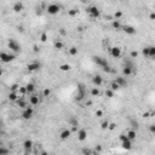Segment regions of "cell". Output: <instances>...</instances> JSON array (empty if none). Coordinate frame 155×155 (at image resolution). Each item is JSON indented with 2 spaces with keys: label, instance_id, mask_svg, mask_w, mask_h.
Returning <instances> with one entry per match:
<instances>
[{
  "label": "cell",
  "instance_id": "32",
  "mask_svg": "<svg viewBox=\"0 0 155 155\" xmlns=\"http://www.w3.org/2000/svg\"><path fill=\"white\" fill-rule=\"evenodd\" d=\"M100 90H98V89H97V87H93V89H92L91 90V95L92 96H100Z\"/></svg>",
  "mask_w": 155,
  "mask_h": 155
},
{
  "label": "cell",
  "instance_id": "3",
  "mask_svg": "<svg viewBox=\"0 0 155 155\" xmlns=\"http://www.w3.org/2000/svg\"><path fill=\"white\" fill-rule=\"evenodd\" d=\"M16 58V55L15 53H6V52H1L0 53V59H1V62H4V63H9L11 61H13Z\"/></svg>",
  "mask_w": 155,
  "mask_h": 155
},
{
  "label": "cell",
  "instance_id": "8",
  "mask_svg": "<svg viewBox=\"0 0 155 155\" xmlns=\"http://www.w3.org/2000/svg\"><path fill=\"white\" fill-rule=\"evenodd\" d=\"M33 116V109L32 108H26V109L23 110V113H22V118L24 119V120H29V119H32Z\"/></svg>",
  "mask_w": 155,
  "mask_h": 155
},
{
  "label": "cell",
  "instance_id": "40",
  "mask_svg": "<svg viewBox=\"0 0 155 155\" xmlns=\"http://www.w3.org/2000/svg\"><path fill=\"white\" fill-rule=\"evenodd\" d=\"M114 16H115V18H120V17L122 16V12H121V11H118V12H115Z\"/></svg>",
  "mask_w": 155,
  "mask_h": 155
},
{
  "label": "cell",
  "instance_id": "9",
  "mask_svg": "<svg viewBox=\"0 0 155 155\" xmlns=\"http://www.w3.org/2000/svg\"><path fill=\"white\" fill-rule=\"evenodd\" d=\"M40 67H41V64L39 63V62H32V63H29L27 65L28 70L29 72H35V70H39L40 69Z\"/></svg>",
  "mask_w": 155,
  "mask_h": 155
},
{
  "label": "cell",
  "instance_id": "31",
  "mask_svg": "<svg viewBox=\"0 0 155 155\" xmlns=\"http://www.w3.org/2000/svg\"><path fill=\"white\" fill-rule=\"evenodd\" d=\"M59 69H61V70H63V72H67V70H69V69H70V65H69V64H62V65L59 67Z\"/></svg>",
  "mask_w": 155,
  "mask_h": 155
},
{
  "label": "cell",
  "instance_id": "16",
  "mask_svg": "<svg viewBox=\"0 0 155 155\" xmlns=\"http://www.w3.org/2000/svg\"><path fill=\"white\" fill-rule=\"evenodd\" d=\"M126 136H127V138L130 141H135L137 137L136 130H130V131H127V132H126Z\"/></svg>",
  "mask_w": 155,
  "mask_h": 155
},
{
  "label": "cell",
  "instance_id": "28",
  "mask_svg": "<svg viewBox=\"0 0 155 155\" xmlns=\"http://www.w3.org/2000/svg\"><path fill=\"white\" fill-rule=\"evenodd\" d=\"M110 89H111L113 91H116V90H119V89H120V86H119V85L115 81H113V82H111V85H110Z\"/></svg>",
  "mask_w": 155,
  "mask_h": 155
},
{
  "label": "cell",
  "instance_id": "45",
  "mask_svg": "<svg viewBox=\"0 0 155 155\" xmlns=\"http://www.w3.org/2000/svg\"><path fill=\"white\" fill-rule=\"evenodd\" d=\"M149 18H150V19H155V12H152V13L149 15Z\"/></svg>",
  "mask_w": 155,
  "mask_h": 155
},
{
  "label": "cell",
  "instance_id": "27",
  "mask_svg": "<svg viewBox=\"0 0 155 155\" xmlns=\"http://www.w3.org/2000/svg\"><path fill=\"white\" fill-rule=\"evenodd\" d=\"M9 98L11 101H17V100H18V97H17V93H16V92H10Z\"/></svg>",
  "mask_w": 155,
  "mask_h": 155
},
{
  "label": "cell",
  "instance_id": "6",
  "mask_svg": "<svg viewBox=\"0 0 155 155\" xmlns=\"http://www.w3.org/2000/svg\"><path fill=\"white\" fill-rule=\"evenodd\" d=\"M126 34H128V35H133V34H136V28L132 27V26H128V24H125V26H122V28H121Z\"/></svg>",
  "mask_w": 155,
  "mask_h": 155
},
{
  "label": "cell",
  "instance_id": "18",
  "mask_svg": "<svg viewBox=\"0 0 155 155\" xmlns=\"http://www.w3.org/2000/svg\"><path fill=\"white\" fill-rule=\"evenodd\" d=\"M32 147H33V142H32V141H29V139L24 141V143H23V148H24V150H26L27 153L32 149Z\"/></svg>",
  "mask_w": 155,
  "mask_h": 155
},
{
  "label": "cell",
  "instance_id": "35",
  "mask_svg": "<svg viewBox=\"0 0 155 155\" xmlns=\"http://www.w3.org/2000/svg\"><path fill=\"white\" fill-rule=\"evenodd\" d=\"M55 47L57 49V50H61V49L63 47V44H62L61 41H57V43L55 44Z\"/></svg>",
  "mask_w": 155,
  "mask_h": 155
},
{
  "label": "cell",
  "instance_id": "37",
  "mask_svg": "<svg viewBox=\"0 0 155 155\" xmlns=\"http://www.w3.org/2000/svg\"><path fill=\"white\" fill-rule=\"evenodd\" d=\"M108 127H109V122H108V121H104V122L102 124V128L105 130V128H108Z\"/></svg>",
  "mask_w": 155,
  "mask_h": 155
},
{
  "label": "cell",
  "instance_id": "26",
  "mask_svg": "<svg viewBox=\"0 0 155 155\" xmlns=\"http://www.w3.org/2000/svg\"><path fill=\"white\" fill-rule=\"evenodd\" d=\"M10 153V150L5 147H0V155H7Z\"/></svg>",
  "mask_w": 155,
  "mask_h": 155
},
{
  "label": "cell",
  "instance_id": "46",
  "mask_svg": "<svg viewBox=\"0 0 155 155\" xmlns=\"http://www.w3.org/2000/svg\"><path fill=\"white\" fill-rule=\"evenodd\" d=\"M102 150V147L98 146V147H96V152H101Z\"/></svg>",
  "mask_w": 155,
  "mask_h": 155
},
{
  "label": "cell",
  "instance_id": "30",
  "mask_svg": "<svg viewBox=\"0 0 155 155\" xmlns=\"http://www.w3.org/2000/svg\"><path fill=\"white\" fill-rule=\"evenodd\" d=\"M105 96H107V97H109V98H111V97L114 96V91H113L111 89H108V90H105Z\"/></svg>",
  "mask_w": 155,
  "mask_h": 155
},
{
  "label": "cell",
  "instance_id": "2",
  "mask_svg": "<svg viewBox=\"0 0 155 155\" xmlns=\"http://www.w3.org/2000/svg\"><path fill=\"white\" fill-rule=\"evenodd\" d=\"M7 46H9L10 50L13 51L15 53H18V52H21V50H22V49H21V45H19L15 39H10L9 41H7Z\"/></svg>",
  "mask_w": 155,
  "mask_h": 155
},
{
  "label": "cell",
  "instance_id": "48",
  "mask_svg": "<svg viewBox=\"0 0 155 155\" xmlns=\"http://www.w3.org/2000/svg\"><path fill=\"white\" fill-rule=\"evenodd\" d=\"M41 155H49V154H47L46 152H43V153H41Z\"/></svg>",
  "mask_w": 155,
  "mask_h": 155
},
{
  "label": "cell",
  "instance_id": "19",
  "mask_svg": "<svg viewBox=\"0 0 155 155\" xmlns=\"http://www.w3.org/2000/svg\"><path fill=\"white\" fill-rule=\"evenodd\" d=\"M69 136H70V131H69V130H63V131L59 133L61 139H67V138H68Z\"/></svg>",
  "mask_w": 155,
  "mask_h": 155
},
{
  "label": "cell",
  "instance_id": "34",
  "mask_svg": "<svg viewBox=\"0 0 155 155\" xmlns=\"http://www.w3.org/2000/svg\"><path fill=\"white\" fill-rule=\"evenodd\" d=\"M82 154L84 155H92V150L91 149H87V148H84V149H82Z\"/></svg>",
  "mask_w": 155,
  "mask_h": 155
},
{
  "label": "cell",
  "instance_id": "12",
  "mask_svg": "<svg viewBox=\"0 0 155 155\" xmlns=\"http://www.w3.org/2000/svg\"><path fill=\"white\" fill-rule=\"evenodd\" d=\"M92 84L98 87V86H101V85L103 84V78H102L101 75H95V76L92 78Z\"/></svg>",
  "mask_w": 155,
  "mask_h": 155
},
{
  "label": "cell",
  "instance_id": "21",
  "mask_svg": "<svg viewBox=\"0 0 155 155\" xmlns=\"http://www.w3.org/2000/svg\"><path fill=\"white\" fill-rule=\"evenodd\" d=\"M26 90H27V93H33L34 90H35V86H34V84H27V86H26Z\"/></svg>",
  "mask_w": 155,
  "mask_h": 155
},
{
  "label": "cell",
  "instance_id": "1",
  "mask_svg": "<svg viewBox=\"0 0 155 155\" xmlns=\"http://www.w3.org/2000/svg\"><path fill=\"white\" fill-rule=\"evenodd\" d=\"M93 62H95L96 64H98V65H100L104 72H108V73L111 72L110 65H109V63L107 62V59H105V58H102V57H100V56H95V57H93Z\"/></svg>",
  "mask_w": 155,
  "mask_h": 155
},
{
  "label": "cell",
  "instance_id": "4",
  "mask_svg": "<svg viewBox=\"0 0 155 155\" xmlns=\"http://www.w3.org/2000/svg\"><path fill=\"white\" fill-rule=\"evenodd\" d=\"M61 10V6L58 4H50L47 7H46V11L50 13V15H57Z\"/></svg>",
  "mask_w": 155,
  "mask_h": 155
},
{
  "label": "cell",
  "instance_id": "24",
  "mask_svg": "<svg viewBox=\"0 0 155 155\" xmlns=\"http://www.w3.org/2000/svg\"><path fill=\"white\" fill-rule=\"evenodd\" d=\"M130 121H131V125H132V130H138V127H139V124H138V121H137V120H135V119H131Z\"/></svg>",
  "mask_w": 155,
  "mask_h": 155
},
{
  "label": "cell",
  "instance_id": "11",
  "mask_svg": "<svg viewBox=\"0 0 155 155\" xmlns=\"http://www.w3.org/2000/svg\"><path fill=\"white\" fill-rule=\"evenodd\" d=\"M115 82L118 84L120 87L127 86V80H126V78H124V76H118V78L115 79Z\"/></svg>",
  "mask_w": 155,
  "mask_h": 155
},
{
  "label": "cell",
  "instance_id": "44",
  "mask_svg": "<svg viewBox=\"0 0 155 155\" xmlns=\"http://www.w3.org/2000/svg\"><path fill=\"white\" fill-rule=\"evenodd\" d=\"M96 115H97V116H102V115H103V111H102V110H97V111H96Z\"/></svg>",
  "mask_w": 155,
  "mask_h": 155
},
{
  "label": "cell",
  "instance_id": "22",
  "mask_svg": "<svg viewBox=\"0 0 155 155\" xmlns=\"http://www.w3.org/2000/svg\"><path fill=\"white\" fill-rule=\"evenodd\" d=\"M13 10H15L16 12L22 11V10H23V4H22V2H16V4L13 5Z\"/></svg>",
  "mask_w": 155,
  "mask_h": 155
},
{
  "label": "cell",
  "instance_id": "39",
  "mask_svg": "<svg viewBox=\"0 0 155 155\" xmlns=\"http://www.w3.org/2000/svg\"><path fill=\"white\" fill-rule=\"evenodd\" d=\"M138 56V52L137 51H131V58H136Z\"/></svg>",
  "mask_w": 155,
  "mask_h": 155
},
{
  "label": "cell",
  "instance_id": "7",
  "mask_svg": "<svg viewBox=\"0 0 155 155\" xmlns=\"http://www.w3.org/2000/svg\"><path fill=\"white\" fill-rule=\"evenodd\" d=\"M110 55L113 56L114 58H120L121 57V49L115 46V47H111L110 49Z\"/></svg>",
  "mask_w": 155,
  "mask_h": 155
},
{
  "label": "cell",
  "instance_id": "17",
  "mask_svg": "<svg viewBox=\"0 0 155 155\" xmlns=\"http://www.w3.org/2000/svg\"><path fill=\"white\" fill-rule=\"evenodd\" d=\"M68 122H69V125H72L74 128H76V126L79 125V121H78V119L75 118V116H70V118L68 119Z\"/></svg>",
  "mask_w": 155,
  "mask_h": 155
},
{
  "label": "cell",
  "instance_id": "42",
  "mask_svg": "<svg viewBox=\"0 0 155 155\" xmlns=\"http://www.w3.org/2000/svg\"><path fill=\"white\" fill-rule=\"evenodd\" d=\"M46 38H47L46 33H43V34H41V38H40V39H41V41H46Z\"/></svg>",
  "mask_w": 155,
  "mask_h": 155
},
{
  "label": "cell",
  "instance_id": "43",
  "mask_svg": "<svg viewBox=\"0 0 155 155\" xmlns=\"http://www.w3.org/2000/svg\"><path fill=\"white\" fill-rule=\"evenodd\" d=\"M50 93H51V91H50V90H47V89H46V90H44V96H45V97H47Z\"/></svg>",
  "mask_w": 155,
  "mask_h": 155
},
{
  "label": "cell",
  "instance_id": "38",
  "mask_svg": "<svg viewBox=\"0 0 155 155\" xmlns=\"http://www.w3.org/2000/svg\"><path fill=\"white\" fill-rule=\"evenodd\" d=\"M149 131H150L153 135H155V125H150V126H149Z\"/></svg>",
  "mask_w": 155,
  "mask_h": 155
},
{
  "label": "cell",
  "instance_id": "23",
  "mask_svg": "<svg viewBox=\"0 0 155 155\" xmlns=\"http://www.w3.org/2000/svg\"><path fill=\"white\" fill-rule=\"evenodd\" d=\"M149 58H155V46H149Z\"/></svg>",
  "mask_w": 155,
  "mask_h": 155
},
{
  "label": "cell",
  "instance_id": "36",
  "mask_svg": "<svg viewBox=\"0 0 155 155\" xmlns=\"http://www.w3.org/2000/svg\"><path fill=\"white\" fill-rule=\"evenodd\" d=\"M119 138H120V141H121V142H124V141H126V139H128V138H127V136H126V135H124V133H121Z\"/></svg>",
  "mask_w": 155,
  "mask_h": 155
},
{
  "label": "cell",
  "instance_id": "14",
  "mask_svg": "<svg viewBox=\"0 0 155 155\" xmlns=\"http://www.w3.org/2000/svg\"><path fill=\"white\" fill-rule=\"evenodd\" d=\"M39 102H40V98H39V96H37V95H32L29 97V103L32 105H38Z\"/></svg>",
  "mask_w": 155,
  "mask_h": 155
},
{
  "label": "cell",
  "instance_id": "15",
  "mask_svg": "<svg viewBox=\"0 0 155 155\" xmlns=\"http://www.w3.org/2000/svg\"><path fill=\"white\" fill-rule=\"evenodd\" d=\"M121 147H122L125 150H131V149H132V141L126 139V141L121 142Z\"/></svg>",
  "mask_w": 155,
  "mask_h": 155
},
{
  "label": "cell",
  "instance_id": "25",
  "mask_svg": "<svg viewBox=\"0 0 155 155\" xmlns=\"http://www.w3.org/2000/svg\"><path fill=\"white\" fill-rule=\"evenodd\" d=\"M78 52H79V51H78V49H76L75 46H72V47L69 49V55L76 56V55H78Z\"/></svg>",
  "mask_w": 155,
  "mask_h": 155
},
{
  "label": "cell",
  "instance_id": "41",
  "mask_svg": "<svg viewBox=\"0 0 155 155\" xmlns=\"http://www.w3.org/2000/svg\"><path fill=\"white\" fill-rule=\"evenodd\" d=\"M78 13V10H72V11H69V15L70 16H75Z\"/></svg>",
  "mask_w": 155,
  "mask_h": 155
},
{
  "label": "cell",
  "instance_id": "33",
  "mask_svg": "<svg viewBox=\"0 0 155 155\" xmlns=\"http://www.w3.org/2000/svg\"><path fill=\"white\" fill-rule=\"evenodd\" d=\"M113 27L115 28V29H121L122 26L120 24V22H119V21H114V22H113Z\"/></svg>",
  "mask_w": 155,
  "mask_h": 155
},
{
  "label": "cell",
  "instance_id": "10",
  "mask_svg": "<svg viewBox=\"0 0 155 155\" xmlns=\"http://www.w3.org/2000/svg\"><path fill=\"white\" fill-rule=\"evenodd\" d=\"M86 138H87V131H86L85 128H80V130L78 131V139H79L80 142H84Z\"/></svg>",
  "mask_w": 155,
  "mask_h": 155
},
{
  "label": "cell",
  "instance_id": "47",
  "mask_svg": "<svg viewBox=\"0 0 155 155\" xmlns=\"http://www.w3.org/2000/svg\"><path fill=\"white\" fill-rule=\"evenodd\" d=\"M114 127H115V124H111V125L109 126V128H110V130H113Z\"/></svg>",
  "mask_w": 155,
  "mask_h": 155
},
{
  "label": "cell",
  "instance_id": "29",
  "mask_svg": "<svg viewBox=\"0 0 155 155\" xmlns=\"http://www.w3.org/2000/svg\"><path fill=\"white\" fill-rule=\"evenodd\" d=\"M142 53H143V56H144V57L149 58V46H148V47H144V49L142 50Z\"/></svg>",
  "mask_w": 155,
  "mask_h": 155
},
{
  "label": "cell",
  "instance_id": "20",
  "mask_svg": "<svg viewBox=\"0 0 155 155\" xmlns=\"http://www.w3.org/2000/svg\"><path fill=\"white\" fill-rule=\"evenodd\" d=\"M17 102V104H18L19 108H23V109H26V108H28L27 107V102L24 100H22V98H18V100L16 101Z\"/></svg>",
  "mask_w": 155,
  "mask_h": 155
},
{
  "label": "cell",
  "instance_id": "13",
  "mask_svg": "<svg viewBox=\"0 0 155 155\" xmlns=\"http://www.w3.org/2000/svg\"><path fill=\"white\" fill-rule=\"evenodd\" d=\"M78 96H76V100L80 101L84 98V96H85V89H84V86H82L81 84L79 85V87H78Z\"/></svg>",
  "mask_w": 155,
  "mask_h": 155
},
{
  "label": "cell",
  "instance_id": "5",
  "mask_svg": "<svg viewBox=\"0 0 155 155\" xmlns=\"http://www.w3.org/2000/svg\"><path fill=\"white\" fill-rule=\"evenodd\" d=\"M87 13L90 15V17L92 18H98L101 16V12L98 7H96V6H90V7H87Z\"/></svg>",
  "mask_w": 155,
  "mask_h": 155
}]
</instances>
